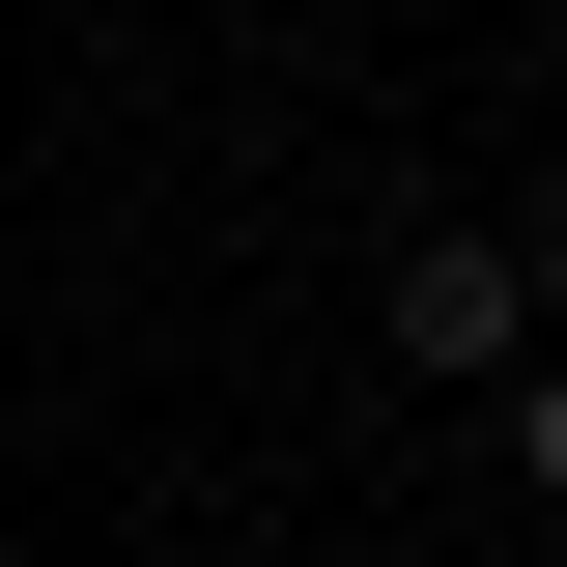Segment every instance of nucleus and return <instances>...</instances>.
Returning <instances> with one entry per match:
<instances>
[{"label": "nucleus", "instance_id": "nucleus-1", "mask_svg": "<svg viewBox=\"0 0 567 567\" xmlns=\"http://www.w3.org/2000/svg\"><path fill=\"white\" fill-rule=\"evenodd\" d=\"M398 369H539V284H511V227H425V256H398Z\"/></svg>", "mask_w": 567, "mask_h": 567}, {"label": "nucleus", "instance_id": "nucleus-2", "mask_svg": "<svg viewBox=\"0 0 567 567\" xmlns=\"http://www.w3.org/2000/svg\"><path fill=\"white\" fill-rule=\"evenodd\" d=\"M511 483H539V511H567V369H539V398H511Z\"/></svg>", "mask_w": 567, "mask_h": 567}, {"label": "nucleus", "instance_id": "nucleus-3", "mask_svg": "<svg viewBox=\"0 0 567 567\" xmlns=\"http://www.w3.org/2000/svg\"><path fill=\"white\" fill-rule=\"evenodd\" d=\"M511 284H539V312H567V171H539V227H511Z\"/></svg>", "mask_w": 567, "mask_h": 567}]
</instances>
